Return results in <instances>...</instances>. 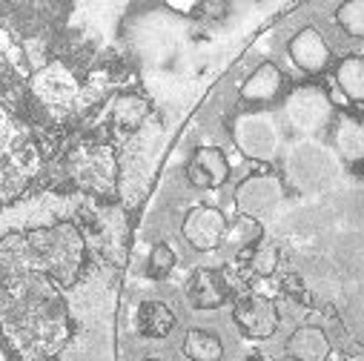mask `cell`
Instances as JSON below:
<instances>
[{
	"mask_svg": "<svg viewBox=\"0 0 364 361\" xmlns=\"http://www.w3.org/2000/svg\"><path fill=\"white\" fill-rule=\"evenodd\" d=\"M149 118V101L138 92H121L109 107V121L118 132H135Z\"/></svg>",
	"mask_w": 364,
	"mask_h": 361,
	"instance_id": "cell-19",
	"label": "cell"
},
{
	"mask_svg": "<svg viewBox=\"0 0 364 361\" xmlns=\"http://www.w3.org/2000/svg\"><path fill=\"white\" fill-rule=\"evenodd\" d=\"M287 175L299 193H321L338 178V155L316 141H299L287 152Z\"/></svg>",
	"mask_w": 364,
	"mask_h": 361,
	"instance_id": "cell-3",
	"label": "cell"
},
{
	"mask_svg": "<svg viewBox=\"0 0 364 361\" xmlns=\"http://www.w3.org/2000/svg\"><path fill=\"white\" fill-rule=\"evenodd\" d=\"M344 361H364V352H353V355H344Z\"/></svg>",
	"mask_w": 364,
	"mask_h": 361,
	"instance_id": "cell-24",
	"label": "cell"
},
{
	"mask_svg": "<svg viewBox=\"0 0 364 361\" xmlns=\"http://www.w3.org/2000/svg\"><path fill=\"white\" fill-rule=\"evenodd\" d=\"M230 232V221L227 215L213 207V204H196L187 210L184 221H181V235L184 241L198 249V252H213L227 241Z\"/></svg>",
	"mask_w": 364,
	"mask_h": 361,
	"instance_id": "cell-8",
	"label": "cell"
},
{
	"mask_svg": "<svg viewBox=\"0 0 364 361\" xmlns=\"http://www.w3.org/2000/svg\"><path fill=\"white\" fill-rule=\"evenodd\" d=\"M69 172L86 193L112 195L118 180V161L107 144H83L69 155Z\"/></svg>",
	"mask_w": 364,
	"mask_h": 361,
	"instance_id": "cell-6",
	"label": "cell"
},
{
	"mask_svg": "<svg viewBox=\"0 0 364 361\" xmlns=\"http://www.w3.org/2000/svg\"><path fill=\"white\" fill-rule=\"evenodd\" d=\"M330 144L338 161L364 163V118L355 112H338L330 124Z\"/></svg>",
	"mask_w": 364,
	"mask_h": 361,
	"instance_id": "cell-14",
	"label": "cell"
},
{
	"mask_svg": "<svg viewBox=\"0 0 364 361\" xmlns=\"http://www.w3.org/2000/svg\"><path fill=\"white\" fill-rule=\"evenodd\" d=\"M284 72L272 63V60H264L258 63L238 86V95L241 101L252 104V107H267L272 101H279V95L284 92Z\"/></svg>",
	"mask_w": 364,
	"mask_h": 361,
	"instance_id": "cell-13",
	"label": "cell"
},
{
	"mask_svg": "<svg viewBox=\"0 0 364 361\" xmlns=\"http://www.w3.org/2000/svg\"><path fill=\"white\" fill-rule=\"evenodd\" d=\"M175 264H178V255H175V249L166 244V241H161V244H155L152 249H149V258H146V276L152 279V281H164L172 269H175Z\"/></svg>",
	"mask_w": 364,
	"mask_h": 361,
	"instance_id": "cell-23",
	"label": "cell"
},
{
	"mask_svg": "<svg viewBox=\"0 0 364 361\" xmlns=\"http://www.w3.org/2000/svg\"><path fill=\"white\" fill-rule=\"evenodd\" d=\"M230 138L247 161L269 163L282 152V124L267 109L238 112L230 124Z\"/></svg>",
	"mask_w": 364,
	"mask_h": 361,
	"instance_id": "cell-2",
	"label": "cell"
},
{
	"mask_svg": "<svg viewBox=\"0 0 364 361\" xmlns=\"http://www.w3.org/2000/svg\"><path fill=\"white\" fill-rule=\"evenodd\" d=\"M26 249L38 269L58 281L60 287H72L83 269L86 244L75 224H52L26 232Z\"/></svg>",
	"mask_w": 364,
	"mask_h": 361,
	"instance_id": "cell-1",
	"label": "cell"
},
{
	"mask_svg": "<svg viewBox=\"0 0 364 361\" xmlns=\"http://www.w3.org/2000/svg\"><path fill=\"white\" fill-rule=\"evenodd\" d=\"M282 109H284L287 126L296 135H304V138H313V135L330 129V124L336 118L330 95L316 83L293 86L287 92V98H284V104H282Z\"/></svg>",
	"mask_w": 364,
	"mask_h": 361,
	"instance_id": "cell-4",
	"label": "cell"
},
{
	"mask_svg": "<svg viewBox=\"0 0 364 361\" xmlns=\"http://www.w3.org/2000/svg\"><path fill=\"white\" fill-rule=\"evenodd\" d=\"M284 352L290 361H327L333 355V341L324 327L318 324H301L290 333Z\"/></svg>",
	"mask_w": 364,
	"mask_h": 361,
	"instance_id": "cell-15",
	"label": "cell"
},
{
	"mask_svg": "<svg viewBox=\"0 0 364 361\" xmlns=\"http://www.w3.org/2000/svg\"><path fill=\"white\" fill-rule=\"evenodd\" d=\"M287 55H290L293 66L301 69L304 75H321L333 63V49L316 26H301L287 41Z\"/></svg>",
	"mask_w": 364,
	"mask_h": 361,
	"instance_id": "cell-9",
	"label": "cell"
},
{
	"mask_svg": "<svg viewBox=\"0 0 364 361\" xmlns=\"http://www.w3.org/2000/svg\"><path fill=\"white\" fill-rule=\"evenodd\" d=\"M32 92L46 107H66L77 98L80 83L63 63H49L32 77Z\"/></svg>",
	"mask_w": 364,
	"mask_h": 361,
	"instance_id": "cell-11",
	"label": "cell"
},
{
	"mask_svg": "<svg viewBox=\"0 0 364 361\" xmlns=\"http://www.w3.org/2000/svg\"><path fill=\"white\" fill-rule=\"evenodd\" d=\"M336 26L353 38V41H364V0H347L333 12Z\"/></svg>",
	"mask_w": 364,
	"mask_h": 361,
	"instance_id": "cell-22",
	"label": "cell"
},
{
	"mask_svg": "<svg viewBox=\"0 0 364 361\" xmlns=\"http://www.w3.org/2000/svg\"><path fill=\"white\" fill-rule=\"evenodd\" d=\"M181 352H184L190 361H221L224 358V341L210 327H193V330H187L184 341H181Z\"/></svg>",
	"mask_w": 364,
	"mask_h": 361,
	"instance_id": "cell-20",
	"label": "cell"
},
{
	"mask_svg": "<svg viewBox=\"0 0 364 361\" xmlns=\"http://www.w3.org/2000/svg\"><path fill=\"white\" fill-rule=\"evenodd\" d=\"M333 80L350 104L364 107V55L350 52V55L338 58V63L333 69Z\"/></svg>",
	"mask_w": 364,
	"mask_h": 361,
	"instance_id": "cell-18",
	"label": "cell"
},
{
	"mask_svg": "<svg viewBox=\"0 0 364 361\" xmlns=\"http://www.w3.org/2000/svg\"><path fill=\"white\" fill-rule=\"evenodd\" d=\"M175 313L169 310V304L158 301V298H146L138 304L135 313V330L141 338H166L175 330Z\"/></svg>",
	"mask_w": 364,
	"mask_h": 361,
	"instance_id": "cell-16",
	"label": "cell"
},
{
	"mask_svg": "<svg viewBox=\"0 0 364 361\" xmlns=\"http://www.w3.org/2000/svg\"><path fill=\"white\" fill-rule=\"evenodd\" d=\"M232 290H230V281L224 276V269H215V266H198L196 273L190 276L187 281V301L193 310H218L230 301Z\"/></svg>",
	"mask_w": 364,
	"mask_h": 361,
	"instance_id": "cell-10",
	"label": "cell"
},
{
	"mask_svg": "<svg viewBox=\"0 0 364 361\" xmlns=\"http://www.w3.org/2000/svg\"><path fill=\"white\" fill-rule=\"evenodd\" d=\"M258 241H264V227L258 218H250V215H238L232 224H230V232H227V241L235 252H244L250 247H255Z\"/></svg>",
	"mask_w": 364,
	"mask_h": 361,
	"instance_id": "cell-21",
	"label": "cell"
},
{
	"mask_svg": "<svg viewBox=\"0 0 364 361\" xmlns=\"http://www.w3.org/2000/svg\"><path fill=\"white\" fill-rule=\"evenodd\" d=\"M284 198H287V187H284L282 175L267 172V169L244 175L232 193V204H235L238 215H250L258 221L276 215L279 207L284 204Z\"/></svg>",
	"mask_w": 364,
	"mask_h": 361,
	"instance_id": "cell-5",
	"label": "cell"
},
{
	"mask_svg": "<svg viewBox=\"0 0 364 361\" xmlns=\"http://www.w3.org/2000/svg\"><path fill=\"white\" fill-rule=\"evenodd\" d=\"M232 321L244 338L267 341L276 335L282 324V313H279V304L264 293H241L232 301Z\"/></svg>",
	"mask_w": 364,
	"mask_h": 361,
	"instance_id": "cell-7",
	"label": "cell"
},
{
	"mask_svg": "<svg viewBox=\"0 0 364 361\" xmlns=\"http://www.w3.org/2000/svg\"><path fill=\"white\" fill-rule=\"evenodd\" d=\"M282 264V249L272 241H258L255 247L238 252V266L247 279H269L276 276V269Z\"/></svg>",
	"mask_w": 364,
	"mask_h": 361,
	"instance_id": "cell-17",
	"label": "cell"
},
{
	"mask_svg": "<svg viewBox=\"0 0 364 361\" xmlns=\"http://www.w3.org/2000/svg\"><path fill=\"white\" fill-rule=\"evenodd\" d=\"M244 361H269V358H267V355H247Z\"/></svg>",
	"mask_w": 364,
	"mask_h": 361,
	"instance_id": "cell-25",
	"label": "cell"
},
{
	"mask_svg": "<svg viewBox=\"0 0 364 361\" xmlns=\"http://www.w3.org/2000/svg\"><path fill=\"white\" fill-rule=\"evenodd\" d=\"M187 180L196 190H221L230 180V161L221 146H198L187 161Z\"/></svg>",
	"mask_w": 364,
	"mask_h": 361,
	"instance_id": "cell-12",
	"label": "cell"
},
{
	"mask_svg": "<svg viewBox=\"0 0 364 361\" xmlns=\"http://www.w3.org/2000/svg\"><path fill=\"white\" fill-rule=\"evenodd\" d=\"M144 361H166V358H161V355H146Z\"/></svg>",
	"mask_w": 364,
	"mask_h": 361,
	"instance_id": "cell-26",
	"label": "cell"
}]
</instances>
